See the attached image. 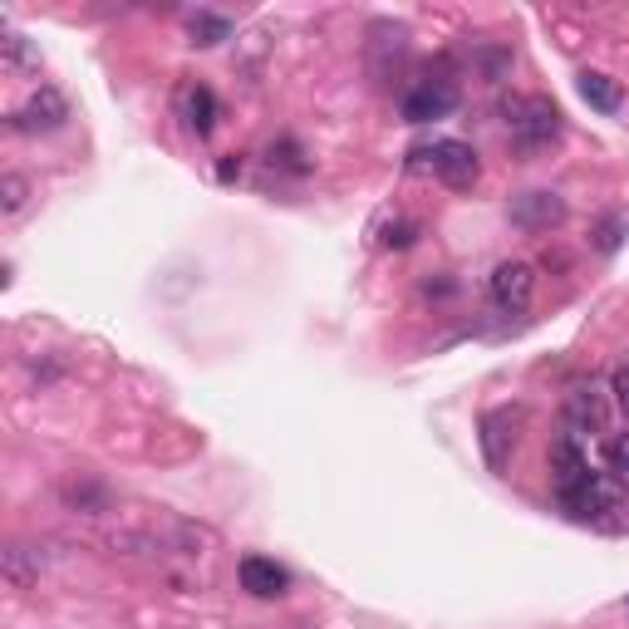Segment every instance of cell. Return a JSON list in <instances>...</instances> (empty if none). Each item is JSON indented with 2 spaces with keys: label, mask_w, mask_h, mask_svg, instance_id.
<instances>
[{
  "label": "cell",
  "mask_w": 629,
  "mask_h": 629,
  "mask_svg": "<svg viewBox=\"0 0 629 629\" xmlns=\"http://www.w3.org/2000/svg\"><path fill=\"white\" fill-rule=\"evenodd\" d=\"M6 576L16 580V586H35V576H40V570H30L26 546H10V551H6Z\"/></svg>",
  "instance_id": "obj_18"
},
{
  "label": "cell",
  "mask_w": 629,
  "mask_h": 629,
  "mask_svg": "<svg viewBox=\"0 0 629 629\" xmlns=\"http://www.w3.org/2000/svg\"><path fill=\"white\" fill-rule=\"evenodd\" d=\"M418 236V226L414 222H404V216H394V222H384V232H379V246H388V251H404L408 242Z\"/></svg>",
  "instance_id": "obj_17"
},
{
  "label": "cell",
  "mask_w": 629,
  "mask_h": 629,
  "mask_svg": "<svg viewBox=\"0 0 629 629\" xmlns=\"http://www.w3.org/2000/svg\"><path fill=\"white\" fill-rule=\"evenodd\" d=\"M605 463H610L615 483H625V487H629V433L610 438V448H605Z\"/></svg>",
  "instance_id": "obj_16"
},
{
  "label": "cell",
  "mask_w": 629,
  "mask_h": 629,
  "mask_svg": "<svg viewBox=\"0 0 629 629\" xmlns=\"http://www.w3.org/2000/svg\"><path fill=\"white\" fill-rule=\"evenodd\" d=\"M517 423H521L517 408H497V414L483 418V453H487V467H497V473L507 467L511 448H517Z\"/></svg>",
  "instance_id": "obj_8"
},
{
  "label": "cell",
  "mask_w": 629,
  "mask_h": 629,
  "mask_svg": "<svg viewBox=\"0 0 629 629\" xmlns=\"http://www.w3.org/2000/svg\"><path fill=\"white\" fill-rule=\"evenodd\" d=\"M610 394H615V404H620V414L629 418V364H625V369H615V379H610Z\"/></svg>",
  "instance_id": "obj_20"
},
{
  "label": "cell",
  "mask_w": 629,
  "mask_h": 629,
  "mask_svg": "<svg viewBox=\"0 0 629 629\" xmlns=\"http://www.w3.org/2000/svg\"><path fill=\"white\" fill-rule=\"evenodd\" d=\"M566 423L570 433H600L605 428V398L595 388H570L566 394Z\"/></svg>",
  "instance_id": "obj_11"
},
{
  "label": "cell",
  "mask_w": 629,
  "mask_h": 629,
  "mask_svg": "<svg viewBox=\"0 0 629 629\" xmlns=\"http://www.w3.org/2000/svg\"><path fill=\"white\" fill-rule=\"evenodd\" d=\"M507 123H511V133H517L521 148H546L560 133V109L551 99H511Z\"/></svg>",
  "instance_id": "obj_2"
},
{
  "label": "cell",
  "mask_w": 629,
  "mask_h": 629,
  "mask_svg": "<svg viewBox=\"0 0 629 629\" xmlns=\"http://www.w3.org/2000/svg\"><path fill=\"white\" fill-rule=\"evenodd\" d=\"M408 168H414V173H433L443 187H453V192L473 187L477 173H483L477 153L467 143H457V139H438L428 148H414V163H408Z\"/></svg>",
  "instance_id": "obj_1"
},
{
  "label": "cell",
  "mask_w": 629,
  "mask_h": 629,
  "mask_svg": "<svg viewBox=\"0 0 629 629\" xmlns=\"http://www.w3.org/2000/svg\"><path fill=\"white\" fill-rule=\"evenodd\" d=\"M625 610H629V600H625Z\"/></svg>",
  "instance_id": "obj_23"
},
{
  "label": "cell",
  "mask_w": 629,
  "mask_h": 629,
  "mask_svg": "<svg viewBox=\"0 0 629 629\" xmlns=\"http://www.w3.org/2000/svg\"><path fill=\"white\" fill-rule=\"evenodd\" d=\"M236 576H242V590L256 595V600H276V595H285V586H291V576H285L271 556H242Z\"/></svg>",
  "instance_id": "obj_9"
},
{
  "label": "cell",
  "mask_w": 629,
  "mask_h": 629,
  "mask_svg": "<svg viewBox=\"0 0 629 629\" xmlns=\"http://www.w3.org/2000/svg\"><path fill=\"white\" fill-rule=\"evenodd\" d=\"M457 104V89L448 84V79H423V84H414L404 94V119L408 123H433L443 119Z\"/></svg>",
  "instance_id": "obj_7"
},
{
  "label": "cell",
  "mask_w": 629,
  "mask_h": 629,
  "mask_svg": "<svg viewBox=\"0 0 629 629\" xmlns=\"http://www.w3.org/2000/svg\"><path fill=\"white\" fill-rule=\"evenodd\" d=\"M236 177H242V158H222V163H216V182H236Z\"/></svg>",
  "instance_id": "obj_21"
},
{
  "label": "cell",
  "mask_w": 629,
  "mask_h": 629,
  "mask_svg": "<svg viewBox=\"0 0 629 629\" xmlns=\"http://www.w3.org/2000/svg\"><path fill=\"white\" fill-rule=\"evenodd\" d=\"M0 50H6V64H10V70H26V64H35V54H30L26 35H6V40H0Z\"/></svg>",
  "instance_id": "obj_19"
},
{
  "label": "cell",
  "mask_w": 629,
  "mask_h": 629,
  "mask_svg": "<svg viewBox=\"0 0 629 629\" xmlns=\"http://www.w3.org/2000/svg\"><path fill=\"white\" fill-rule=\"evenodd\" d=\"M556 497L576 521H600V517H610V511H620V491H615V483H605L600 473L580 477L576 487H560Z\"/></svg>",
  "instance_id": "obj_3"
},
{
  "label": "cell",
  "mask_w": 629,
  "mask_h": 629,
  "mask_svg": "<svg viewBox=\"0 0 629 629\" xmlns=\"http://www.w3.org/2000/svg\"><path fill=\"white\" fill-rule=\"evenodd\" d=\"M551 473H556V491H560V487H576L580 477H590V463H586V453H580L576 443L560 438L551 448Z\"/></svg>",
  "instance_id": "obj_13"
},
{
  "label": "cell",
  "mask_w": 629,
  "mask_h": 629,
  "mask_svg": "<svg viewBox=\"0 0 629 629\" xmlns=\"http://www.w3.org/2000/svg\"><path fill=\"white\" fill-rule=\"evenodd\" d=\"M26 197H30V182L20 177V173L0 177V212H6V216H16L20 207H26Z\"/></svg>",
  "instance_id": "obj_15"
},
{
  "label": "cell",
  "mask_w": 629,
  "mask_h": 629,
  "mask_svg": "<svg viewBox=\"0 0 629 629\" xmlns=\"http://www.w3.org/2000/svg\"><path fill=\"white\" fill-rule=\"evenodd\" d=\"M615 242H620V226L605 222V226H600V251H615Z\"/></svg>",
  "instance_id": "obj_22"
},
{
  "label": "cell",
  "mask_w": 629,
  "mask_h": 629,
  "mask_svg": "<svg viewBox=\"0 0 629 629\" xmlns=\"http://www.w3.org/2000/svg\"><path fill=\"white\" fill-rule=\"evenodd\" d=\"M580 99H586L590 109H600V113H615L620 109V99H625V89H620V79H610L600 70H586L580 74Z\"/></svg>",
  "instance_id": "obj_12"
},
{
  "label": "cell",
  "mask_w": 629,
  "mask_h": 629,
  "mask_svg": "<svg viewBox=\"0 0 629 629\" xmlns=\"http://www.w3.org/2000/svg\"><path fill=\"white\" fill-rule=\"evenodd\" d=\"M177 113H182V123H187L197 139H207V133L216 129V94H212L207 84L177 89Z\"/></svg>",
  "instance_id": "obj_10"
},
{
  "label": "cell",
  "mask_w": 629,
  "mask_h": 629,
  "mask_svg": "<svg viewBox=\"0 0 629 629\" xmlns=\"http://www.w3.org/2000/svg\"><path fill=\"white\" fill-rule=\"evenodd\" d=\"M64 119H70L64 94H60V89H50V84H40L35 94H30L26 109L10 113V129H20V133H50V129H60Z\"/></svg>",
  "instance_id": "obj_4"
},
{
  "label": "cell",
  "mask_w": 629,
  "mask_h": 629,
  "mask_svg": "<svg viewBox=\"0 0 629 629\" xmlns=\"http://www.w3.org/2000/svg\"><path fill=\"white\" fill-rule=\"evenodd\" d=\"M536 295V271L526 266V261H501L497 271H491V301L501 305V311L521 315L526 305H531Z\"/></svg>",
  "instance_id": "obj_5"
},
{
  "label": "cell",
  "mask_w": 629,
  "mask_h": 629,
  "mask_svg": "<svg viewBox=\"0 0 629 629\" xmlns=\"http://www.w3.org/2000/svg\"><path fill=\"white\" fill-rule=\"evenodd\" d=\"M187 35H192L197 50H212V44H222L226 35H232V20H226V16H207V10H202V16H192Z\"/></svg>",
  "instance_id": "obj_14"
},
{
  "label": "cell",
  "mask_w": 629,
  "mask_h": 629,
  "mask_svg": "<svg viewBox=\"0 0 629 629\" xmlns=\"http://www.w3.org/2000/svg\"><path fill=\"white\" fill-rule=\"evenodd\" d=\"M511 226H521V232H551V226L566 222V197H556V192H521V197H511Z\"/></svg>",
  "instance_id": "obj_6"
}]
</instances>
